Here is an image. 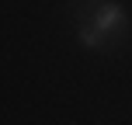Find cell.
<instances>
[{
	"label": "cell",
	"instance_id": "1",
	"mask_svg": "<svg viewBox=\"0 0 132 125\" xmlns=\"http://www.w3.org/2000/svg\"><path fill=\"white\" fill-rule=\"evenodd\" d=\"M70 14H73V18H77V14L87 18L115 45V52H122V45H125L132 24H129V11L118 4V0H73V4H70Z\"/></svg>",
	"mask_w": 132,
	"mask_h": 125
},
{
	"label": "cell",
	"instance_id": "2",
	"mask_svg": "<svg viewBox=\"0 0 132 125\" xmlns=\"http://www.w3.org/2000/svg\"><path fill=\"white\" fill-rule=\"evenodd\" d=\"M73 21H77V42H80V45H84V49H94V52H104V56H115V45H111V42H108L104 35H101L97 28H94L90 21H87V18H80V14H77V18H73Z\"/></svg>",
	"mask_w": 132,
	"mask_h": 125
}]
</instances>
